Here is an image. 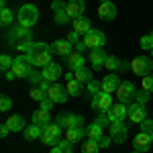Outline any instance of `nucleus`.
<instances>
[{
    "label": "nucleus",
    "mask_w": 153,
    "mask_h": 153,
    "mask_svg": "<svg viewBox=\"0 0 153 153\" xmlns=\"http://www.w3.org/2000/svg\"><path fill=\"white\" fill-rule=\"evenodd\" d=\"M51 55H53V47L47 43H33V47L29 51L31 63L35 68H45L47 63H51Z\"/></svg>",
    "instance_id": "nucleus-1"
},
{
    "label": "nucleus",
    "mask_w": 153,
    "mask_h": 153,
    "mask_svg": "<svg viewBox=\"0 0 153 153\" xmlns=\"http://www.w3.org/2000/svg\"><path fill=\"white\" fill-rule=\"evenodd\" d=\"M16 21L19 25H23V27H33V25L39 21V10H37L35 4H23L19 12H16Z\"/></svg>",
    "instance_id": "nucleus-2"
},
{
    "label": "nucleus",
    "mask_w": 153,
    "mask_h": 153,
    "mask_svg": "<svg viewBox=\"0 0 153 153\" xmlns=\"http://www.w3.org/2000/svg\"><path fill=\"white\" fill-rule=\"evenodd\" d=\"M61 127H59L57 123H49V125H45L43 127V131H41V141L45 143V145H49V147H55V145H59L61 143Z\"/></svg>",
    "instance_id": "nucleus-3"
},
{
    "label": "nucleus",
    "mask_w": 153,
    "mask_h": 153,
    "mask_svg": "<svg viewBox=\"0 0 153 153\" xmlns=\"http://www.w3.org/2000/svg\"><path fill=\"white\" fill-rule=\"evenodd\" d=\"M129 68H131L133 74H137V76L145 78V76H149L151 70H153V59L151 57H145V55H139V57H135L129 63Z\"/></svg>",
    "instance_id": "nucleus-4"
},
{
    "label": "nucleus",
    "mask_w": 153,
    "mask_h": 153,
    "mask_svg": "<svg viewBox=\"0 0 153 153\" xmlns=\"http://www.w3.org/2000/svg\"><path fill=\"white\" fill-rule=\"evenodd\" d=\"M84 43H86V47L90 49V51H94V49H102L106 43V37L102 31H96V29H90L82 39Z\"/></svg>",
    "instance_id": "nucleus-5"
},
{
    "label": "nucleus",
    "mask_w": 153,
    "mask_h": 153,
    "mask_svg": "<svg viewBox=\"0 0 153 153\" xmlns=\"http://www.w3.org/2000/svg\"><path fill=\"white\" fill-rule=\"evenodd\" d=\"M108 135L112 137V141L120 145V143L127 141V137H129V129H127V125L123 123V120H114V123H110V127H108Z\"/></svg>",
    "instance_id": "nucleus-6"
},
{
    "label": "nucleus",
    "mask_w": 153,
    "mask_h": 153,
    "mask_svg": "<svg viewBox=\"0 0 153 153\" xmlns=\"http://www.w3.org/2000/svg\"><path fill=\"white\" fill-rule=\"evenodd\" d=\"M47 98L53 102V104H61L70 98V92L68 88H63L61 84H51V88L47 90Z\"/></svg>",
    "instance_id": "nucleus-7"
},
{
    "label": "nucleus",
    "mask_w": 153,
    "mask_h": 153,
    "mask_svg": "<svg viewBox=\"0 0 153 153\" xmlns=\"http://www.w3.org/2000/svg\"><path fill=\"white\" fill-rule=\"evenodd\" d=\"M118 96V102H123V104H129V100H133L135 96H137V88H135V84L133 82H123L118 86V90L114 92Z\"/></svg>",
    "instance_id": "nucleus-8"
},
{
    "label": "nucleus",
    "mask_w": 153,
    "mask_h": 153,
    "mask_svg": "<svg viewBox=\"0 0 153 153\" xmlns=\"http://www.w3.org/2000/svg\"><path fill=\"white\" fill-rule=\"evenodd\" d=\"M112 106V94L108 92H100V94H94L92 98V108L98 110V112H108Z\"/></svg>",
    "instance_id": "nucleus-9"
},
{
    "label": "nucleus",
    "mask_w": 153,
    "mask_h": 153,
    "mask_svg": "<svg viewBox=\"0 0 153 153\" xmlns=\"http://www.w3.org/2000/svg\"><path fill=\"white\" fill-rule=\"evenodd\" d=\"M55 123H57L63 131H68V129H71V127H82L84 118L80 117V114H71V112H68V114H59Z\"/></svg>",
    "instance_id": "nucleus-10"
},
{
    "label": "nucleus",
    "mask_w": 153,
    "mask_h": 153,
    "mask_svg": "<svg viewBox=\"0 0 153 153\" xmlns=\"http://www.w3.org/2000/svg\"><path fill=\"white\" fill-rule=\"evenodd\" d=\"M106 114H108V118H110V123H114V120H125L127 114H129V104L117 102V104L110 106V110H108Z\"/></svg>",
    "instance_id": "nucleus-11"
},
{
    "label": "nucleus",
    "mask_w": 153,
    "mask_h": 153,
    "mask_svg": "<svg viewBox=\"0 0 153 153\" xmlns=\"http://www.w3.org/2000/svg\"><path fill=\"white\" fill-rule=\"evenodd\" d=\"M41 71H43V78H45L47 82H51V84L61 78V65H59V63H55V61L47 63V65H45Z\"/></svg>",
    "instance_id": "nucleus-12"
},
{
    "label": "nucleus",
    "mask_w": 153,
    "mask_h": 153,
    "mask_svg": "<svg viewBox=\"0 0 153 153\" xmlns=\"http://www.w3.org/2000/svg\"><path fill=\"white\" fill-rule=\"evenodd\" d=\"M129 118L131 123H141L147 118V108L145 104H139V102H135V104L129 106Z\"/></svg>",
    "instance_id": "nucleus-13"
},
{
    "label": "nucleus",
    "mask_w": 153,
    "mask_h": 153,
    "mask_svg": "<svg viewBox=\"0 0 153 153\" xmlns=\"http://www.w3.org/2000/svg\"><path fill=\"white\" fill-rule=\"evenodd\" d=\"M31 29L29 27H23V25H12V31H10V39L12 41H29L31 39Z\"/></svg>",
    "instance_id": "nucleus-14"
},
{
    "label": "nucleus",
    "mask_w": 153,
    "mask_h": 153,
    "mask_svg": "<svg viewBox=\"0 0 153 153\" xmlns=\"http://www.w3.org/2000/svg\"><path fill=\"white\" fill-rule=\"evenodd\" d=\"M120 78H118L117 74H108L104 80H102V92H108V94H114L118 90V86H120Z\"/></svg>",
    "instance_id": "nucleus-15"
},
{
    "label": "nucleus",
    "mask_w": 153,
    "mask_h": 153,
    "mask_svg": "<svg viewBox=\"0 0 153 153\" xmlns=\"http://www.w3.org/2000/svg\"><path fill=\"white\" fill-rule=\"evenodd\" d=\"M98 16L102 19V21H112L114 16H117V6L112 4V2H100V6H98Z\"/></svg>",
    "instance_id": "nucleus-16"
},
{
    "label": "nucleus",
    "mask_w": 153,
    "mask_h": 153,
    "mask_svg": "<svg viewBox=\"0 0 153 153\" xmlns=\"http://www.w3.org/2000/svg\"><path fill=\"white\" fill-rule=\"evenodd\" d=\"M133 145H135V151H149V147H151V135L149 133H139L137 137H135V141H133Z\"/></svg>",
    "instance_id": "nucleus-17"
},
{
    "label": "nucleus",
    "mask_w": 153,
    "mask_h": 153,
    "mask_svg": "<svg viewBox=\"0 0 153 153\" xmlns=\"http://www.w3.org/2000/svg\"><path fill=\"white\" fill-rule=\"evenodd\" d=\"M84 8H86L84 0H70L65 12L70 14V19H78V16H84Z\"/></svg>",
    "instance_id": "nucleus-18"
},
{
    "label": "nucleus",
    "mask_w": 153,
    "mask_h": 153,
    "mask_svg": "<svg viewBox=\"0 0 153 153\" xmlns=\"http://www.w3.org/2000/svg\"><path fill=\"white\" fill-rule=\"evenodd\" d=\"M106 55L102 49H94V51H90V57H88V61L92 63V68L94 70H100V68H104V63H106Z\"/></svg>",
    "instance_id": "nucleus-19"
},
{
    "label": "nucleus",
    "mask_w": 153,
    "mask_h": 153,
    "mask_svg": "<svg viewBox=\"0 0 153 153\" xmlns=\"http://www.w3.org/2000/svg\"><path fill=\"white\" fill-rule=\"evenodd\" d=\"M65 59H68V68H70L71 71H78L80 68H84V61H86L80 51H71Z\"/></svg>",
    "instance_id": "nucleus-20"
},
{
    "label": "nucleus",
    "mask_w": 153,
    "mask_h": 153,
    "mask_svg": "<svg viewBox=\"0 0 153 153\" xmlns=\"http://www.w3.org/2000/svg\"><path fill=\"white\" fill-rule=\"evenodd\" d=\"M51 47H53V53H57V55H63V57H68V55L71 53V47H74V45H71L68 39H59V41H55V43H53Z\"/></svg>",
    "instance_id": "nucleus-21"
},
{
    "label": "nucleus",
    "mask_w": 153,
    "mask_h": 153,
    "mask_svg": "<svg viewBox=\"0 0 153 153\" xmlns=\"http://www.w3.org/2000/svg\"><path fill=\"white\" fill-rule=\"evenodd\" d=\"M31 123H35V125H39V127L49 125V123H51V118H49V110H45V108L35 110V112H33V117H31Z\"/></svg>",
    "instance_id": "nucleus-22"
},
{
    "label": "nucleus",
    "mask_w": 153,
    "mask_h": 153,
    "mask_svg": "<svg viewBox=\"0 0 153 153\" xmlns=\"http://www.w3.org/2000/svg\"><path fill=\"white\" fill-rule=\"evenodd\" d=\"M6 125H8V129H10L12 133H21V131H25V127H27V123H25V118L21 117V114H12V117L6 120Z\"/></svg>",
    "instance_id": "nucleus-23"
},
{
    "label": "nucleus",
    "mask_w": 153,
    "mask_h": 153,
    "mask_svg": "<svg viewBox=\"0 0 153 153\" xmlns=\"http://www.w3.org/2000/svg\"><path fill=\"white\" fill-rule=\"evenodd\" d=\"M86 135H88V139H96V141H100L102 137H104V129L98 125V123H92V125H88L86 127Z\"/></svg>",
    "instance_id": "nucleus-24"
},
{
    "label": "nucleus",
    "mask_w": 153,
    "mask_h": 153,
    "mask_svg": "<svg viewBox=\"0 0 153 153\" xmlns=\"http://www.w3.org/2000/svg\"><path fill=\"white\" fill-rule=\"evenodd\" d=\"M86 135V129H82V127H71V129L65 131V139L70 143H78L82 141V137Z\"/></svg>",
    "instance_id": "nucleus-25"
},
{
    "label": "nucleus",
    "mask_w": 153,
    "mask_h": 153,
    "mask_svg": "<svg viewBox=\"0 0 153 153\" xmlns=\"http://www.w3.org/2000/svg\"><path fill=\"white\" fill-rule=\"evenodd\" d=\"M90 29H92V27H90V19H86V16L74 19V31H78L80 35H86Z\"/></svg>",
    "instance_id": "nucleus-26"
},
{
    "label": "nucleus",
    "mask_w": 153,
    "mask_h": 153,
    "mask_svg": "<svg viewBox=\"0 0 153 153\" xmlns=\"http://www.w3.org/2000/svg\"><path fill=\"white\" fill-rule=\"evenodd\" d=\"M104 68L108 71H118V70H127V63H123L118 57H112V55H108L106 57V63H104Z\"/></svg>",
    "instance_id": "nucleus-27"
},
{
    "label": "nucleus",
    "mask_w": 153,
    "mask_h": 153,
    "mask_svg": "<svg viewBox=\"0 0 153 153\" xmlns=\"http://www.w3.org/2000/svg\"><path fill=\"white\" fill-rule=\"evenodd\" d=\"M41 131H43V127H39V125H31V127H25L23 131V135H25V139L27 141H33V139H39L41 137Z\"/></svg>",
    "instance_id": "nucleus-28"
},
{
    "label": "nucleus",
    "mask_w": 153,
    "mask_h": 153,
    "mask_svg": "<svg viewBox=\"0 0 153 153\" xmlns=\"http://www.w3.org/2000/svg\"><path fill=\"white\" fill-rule=\"evenodd\" d=\"M74 78H76L80 84H88V82H92V80H94L90 68H80L78 71H74Z\"/></svg>",
    "instance_id": "nucleus-29"
},
{
    "label": "nucleus",
    "mask_w": 153,
    "mask_h": 153,
    "mask_svg": "<svg viewBox=\"0 0 153 153\" xmlns=\"http://www.w3.org/2000/svg\"><path fill=\"white\" fill-rule=\"evenodd\" d=\"M100 151V143L96 139H88L86 143H82V153H98Z\"/></svg>",
    "instance_id": "nucleus-30"
},
{
    "label": "nucleus",
    "mask_w": 153,
    "mask_h": 153,
    "mask_svg": "<svg viewBox=\"0 0 153 153\" xmlns=\"http://www.w3.org/2000/svg\"><path fill=\"white\" fill-rule=\"evenodd\" d=\"M65 88H68V92H70V96H80V94H82V84L78 82L76 78H74V80H68V84H65Z\"/></svg>",
    "instance_id": "nucleus-31"
},
{
    "label": "nucleus",
    "mask_w": 153,
    "mask_h": 153,
    "mask_svg": "<svg viewBox=\"0 0 153 153\" xmlns=\"http://www.w3.org/2000/svg\"><path fill=\"white\" fill-rule=\"evenodd\" d=\"M12 21H14L12 10L10 8H2V10H0V25H2V27H8V25H12Z\"/></svg>",
    "instance_id": "nucleus-32"
},
{
    "label": "nucleus",
    "mask_w": 153,
    "mask_h": 153,
    "mask_svg": "<svg viewBox=\"0 0 153 153\" xmlns=\"http://www.w3.org/2000/svg\"><path fill=\"white\" fill-rule=\"evenodd\" d=\"M151 92H147V90H137V96H135V98H137V102H139V104H147V102H149V98H151Z\"/></svg>",
    "instance_id": "nucleus-33"
},
{
    "label": "nucleus",
    "mask_w": 153,
    "mask_h": 153,
    "mask_svg": "<svg viewBox=\"0 0 153 153\" xmlns=\"http://www.w3.org/2000/svg\"><path fill=\"white\" fill-rule=\"evenodd\" d=\"M141 80H143V82H141V88L153 94V74H149V76H145V78H141Z\"/></svg>",
    "instance_id": "nucleus-34"
},
{
    "label": "nucleus",
    "mask_w": 153,
    "mask_h": 153,
    "mask_svg": "<svg viewBox=\"0 0 153 153\" xmlns=\"http://www.w3.org/2000/svg\"><path fill=\"white\" fill-rule=\"evenodd\" d=\"M29 94H31V100H37V102H41V100H45V98H47V94H45L41 88H33Z\"/></svg>",
    "instance_id": "nucleus-35"
},
{
    "label": "nucleus",
    "mask_w": 153,
    "mask_h": 153,
    "mask_svg": "<svg viewBox=\"0 0 153 153\" xmlns=\"http://www.w3.org/2000/svg\"><path fill=\"white\" fill-rule=\"evenodd\" d=\"M10 108H12V100H10L6 94L0 96V110H2V112H8Z\"/></svg>",
    "instance_id": "nucleus-36"
},
{
    "label": "nucleus",
    "mask_w": 153,
    "mask_h": 153,
    "mask_svg": "<svg viewBox=\"0 0 153 153\" xmlns=\"http://www.w3.org/2000/svg\"><path fill=\"white\" fill-rule=\"evenodd\" d=\"M12 63H14V59H12L10 55H6V53H4V55L0 57V68H2L4 71H6V70H10V68H12Z\"/></svg>",
    "instance_id": "nucleus-37"
},
{
    "label": "nucleus",
    "mask_w": 153,
    "mask_h": 153,
    "mask_svg": "<svg viewBox=\"0 0 153 153\" xmlns=\"http://www.w3.org/2000/svg\"><path fill=\"white\" fill-rule=\"evenodd\" d=\"M27 80H29L31 84H41L43 80H45V78H43V71H37V70H33V71H31V76H29Z\"/></svg>",
    "instance_id": "nucleus-38"
},
{
    "label": "nucleus",
    "mask_w": 153,
    "mask_h": 153,
    "mask_svg": "<svg viewBox=\"0 0 153 153\" xmlns=\"http://www.w3.org/2000/svg\"><path fill=\"white\" fill-rule=\"evenodd\" d=\"M88 92L90 94H100L102 92V82H96V80L88 82Z\"/></svg>",
    "instance_id": "nucleus-39"
},
{
    "label": "nucleus",
    "mask_w": 153,
    "mask_h": 153,
    "mask_svg": "<svg viewBox=\"0 0 153 153\" xmlns=\"http://www.w3.org/2000/svg\"><path fill=\"white\" fill-rule=\"evenodd\" d=\"M139 125H141V133H149V135L153 133V118H145Z\"/></svg>",
    "instance_id": "nucleus-40"
},
{
    "label": "nucleus",
    "mask_w": 153,
    "mask_h": 153,
    "mask_svg": "<svg viewBox=\"0 0 153 153\" xmlns=\"http://www.w3.org/2000/svg\"><path fill=\"white\" fill-rule=\"evenodd\" d=\"M14 47L19 49L21 53H29V51H31V47H33V43H31V39H29V41H19Z\"/></svg>",
    "instance_id": "nucleus-41"
},
{
    "label": "nucleus",
    "mask_w": 153,
    "mask_h": 153,
    "mask_svg": "<svg viewBox=\"0 0 153 153\" xmlns=\"http://www.w3.org/2000/svg\"><path fill=\"white\" fill-rule=\"evenodd\" d=\"M55 23L57 25H68L70 23V14L63 10V12H55Z\"/></svg>",
    "instance_id": "nucleus-42"
},
{
    "label": "nucleus",
    "mask_w": 153,
    "mask_h": 153,
    "mask_svg": "<svg viewBox=\"0 0 153 153\" xmlns=\"http://www.w3.org/2000/svg\"><path fill=\"white\" fill-rule=\"evenodd\" d=\"M96 123H98L102 129H104V127H110V118H108V114H106V112H100V114L96 117Z\"/></svg>",
    "instance_id": "nucleus-43"
},
{
    "label": "nucleus",
    "mask_w": 153,
    "mask_h": 153,
    "mask_svg": "<svg viewBox=\"0 0 153 153\" xmlns=\"http://www.w3.org/2000/svg\"><path fill=\"white\" fill-rule=\"evenodd\" d=\"M141 47L143 49H153V39L149 35H143L141 37Z\"/></svg>",
    "instance_id": "nucleus-44"
},
{
    "label": "nucleus",
    "mask_w": 153,
    "mask_h": 153,
    "mask_svg": "<svg viewBox=\"0 0 153 153\" xmlns=\"http://www.w3.org/2000/svg\"><path fill=\"white\" fill-rule=\"evenodd\" d=\"M98 143H100V149H106V147H110V143H114V141H112V137H110V135H108V137L104 135Z\"/></svg>",
    "instance_id": "nucleus-45"
},
{
    "label": "nucleus",
    "mask_w": 153,
    "mask_h": 153,
    "mask_svg": "<svg viewBox=\"0 0 153 153\" xmlns=\"http://www.w3.org/2000/svg\"><path fill=\"white\" fill-rule=\"evenodd\" d=\"M68 41H70L71 45H76V43H80V33H78V31H71L70 35H68Z\"/></svg>",
    "instance_id": "nucleus-46"
},
{
    "label": "nucleus",
    "mask_w": 153,
    "mask_h": 153,
    "mask_svg": "<svg viewBox=\"0 0 153 153\" xmlns=\"http://www.w3.org/2000/svg\"><path fill=\"white\" fill-rule=\"evenodd\" d=\"M51 106H53V102H51L49 98H45V100H41V108H45V110H51Z\"/></svg>",
    "instance_id": "nucleus-47"
},
{
    "label": "nucleus",
    "mask_w": 153,
    "mask_h": 153,
    "mask_svg": "<svg viewBox=\"0 0 153 153\" xmlns=\"http://www.w3.org/2000/svg\"><path fill=\"white\" fill-rule=\"evenodd\" d=\"M8 133H10V129H8V125H6V123H4V125H2V127H0V137H2V139H4V137H6V135H8Z\"/></svg>",
    "instance_id": "nucleus-48"
},
{
    "label": "nucleus",
    "mask_w": 153,
    "mask_h": 153,
    "mask_svg": "<svg viewBox=\"0 0 153 153\" xmlns=\"http://www.w3.org/2000/svg\"><path fill=\"white\" fill-rule=\"evenodd\" d=\"M74 47H76V51H80V53H82L84 49H88V47H86V43H84V41H80V43H76Z\"/></svg>",
    "instance_id": "nucleus-49"
},
{
    "label": "nucleus",
    "mask_w": 153,
    "mask_h": 153,
    "mask_svg": "<svg viewBox=\"0 0 153 153\" xmlns=\"http://www.w3.org/2000/svg\"><path fill=\"white\" fill-rule=\"evenodd\" d=\"M49 153H63V149L59 147V145H55V147H51V151Z\"/></svg>",
    "instance_id": "nucleus-50"
},
{
    "label": "nucleus",
    "mask_w": 153,
    "mask_h": 153,
    "mask_svg": "<svg viewBox=\"0 0 153 153\" xmlns=\"http://www.w3.org/2000/svg\"><path fill=\"white\" fill-rule=\"evenodd\" d=\"M14 78H16V76L12 74V70H10V71H6V80H14Z\"/></svg>",
    "instance_id": "nucleus-51"
},
{
    "label": "nucleus",
    "mask_w": 153,
    "mask_h": 153,
    "mask_svg": "<svg viewBox=\"0 0 153 153\" xmlns=\"http://www.w3.org/2000/svg\"><path fill=\"white\" fill-rule=\"evenodd\" d=\"M6 2H8V0H0V6H2V8H6Z\"/></svg>",
    "instance_id": "nucleus-52"
},
{
    "label": "nucleus",
    "mask_w": 153,
    "mask_h": 153,
    "mask_svg": "<svg viewBox=\"0 0 153 153\" xmlns=\"http://www.w3.org/2000/svg\"><path fill=\"white\" fill-rule=\"evenodd\" d=\"M100 2H112V0H100Z\"/></svg>",
    "instance_id": "nucleus-53"
},
{
    "label": "nucleus",
    "mask_w": 153,
    "mask_h": 153,
    "mask_svg": "<svg viewBox=\"0 0 153 153\" xmlns=\"http://www.w3.org/2000/svg\"><path fill=\"white\" fill-rule=\"evenodd\" d=\"M149 37H151V39H153V31H151V33H149Z\"/></svg>",
    "instance_id": "nucleus-54"
},
{
    "label": "nucleus",
    "mask_w": 153,
    "mask_h": 153,
    "mask_svg": "<svg viewBox=\"0 0 153 153\" xmlns=\"http://www.w3.org/2000/svg\"><path fill=\"white\" fill-rule=\"evenodd\" d=\"M151 143H153V133H151Z\"/></svg>",
    "instance_id": "nucleus-55"
},
{
    "label": "nucleus",
    "mask_w": 153,
    "mask_h": 153,
    "mask_svg": "<svg viewBox=\"0 0 153 153\" xmlns=\"http://www.w3.org/2000/svg\"><path fill=\"white\" fill-rule=\"evenodd\" d=\"M133 153H141V151H133Z\"/></svg>",
    "instance_id": "nucleus-56"
},
{
    "label": "nucleus",
    "mask_w": 153,
    "mask_h": 153,
    "mask_svg": "<svg viewBox=\"0 0 153 153\" xmlns=\"http://www.w3.org/2000/svg\"><path fill=\"white\" fill-rule=\"evenodd\" d=\"M151 118H153V110H151Z\"/></svg>",
    "instance_id": "nucleus-57"
},
{
    "label": "nucleus",
    "mask_w": 153,
    "mask_h": 153,
    "mask_svg": "<svg viewBox=\"0 0 153 153\" xmlns=\"http://www.w3.org/2000/svg\"><path fill=\"white\" fill-rule=\"evenodd\" d=\"M151 53H153V49H151Z\"/></svg>",
    "instance_id": "nucleus-58"
}]
</instances>
